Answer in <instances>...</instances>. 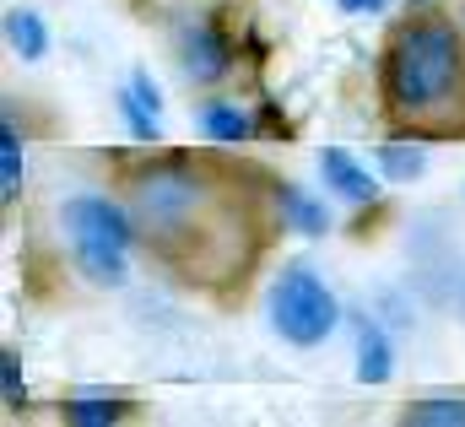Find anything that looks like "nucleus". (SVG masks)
Here are the masks:
<instances>
[{
	"instance_id": "f257e3e1",
	"label": "nucleus",
	"mask_w": 465,
	"mask_h": 427,
	"mask_svg": "<svg viewBox=\"0 0 465 427\" xmlns=\"http://www.w3.org/2000/svg\"><path fill=\"white\" fill-rule=\"evenodd\" d=\"M130 222L135 233L163 249V254H179V249H195V271L206 282H223L228 271L249 265V233L232 238V212H223L212 179L190 163H152L130 179Z\"/></svg>"
},
{
	"instance_id": "f03ea898",
	"label": "nucleus",
	"mask_w": 465,
	"mask_h": 427,
	"mask_svg": "<svg viewBox=\"0 0 465 427\" xmlns=\"http://www.w3.org/2000/svg\"><path fill=\"white\" fill-rule=\"evenodd\" d=\"M465 55L450 22H406L384 49V104L401 119H422L460 93Z\"/></svg>"
},
{
	"instance_id": "7ed1b4c3",
	"label": "nucleus",
	"mask_w": 465,
	"mask_h": 427,
	"mask_svg": "<svg viewBox=\"0 0 465 427\" xmlns=\"http://www.w3.org/2000/svg\"><path fill=\"white\" fill-rule=\"evenodd\" d=\"M65 233H71V249L82 260V271L98 282V287H119L130 271V222L119 212L114 201L104 195H76L65 201Z\"/></svg>"
},
{
	"instance_id": "20e7f679",
	"label": "nucleus",
	"mask_w": 465,
	"mask_h": 427,
	"mask_svg": "<svg viewBox=\"0 0 465 427\" xmlns=\"http://www.w3.org/2000/svg\"><path fill=\"white\" fill-rule=\"evenodd\" d=\"M336 320H341V309H336L331 287H325L309 265H287V271L271 282V324H276L282 341H292V346H320V341L336 330Z\"/></svg>"
},
{
	"instance_id": "39448f33",
	"label": "nucleus",
	"mask_w": 465,
	"mask_h": 427,
	"mask_svg": "<svg viewBox=\"0 0 465 427\" xmlns=\"http://www.w3.org/2000/svg\"><path fill=\"white\" fill-rule=\"evenodd\" d=\"M228 65H232V49L217 22H201V27L184 33V76L190 82H217V76H228Z\"/></svg>"
},
{
	"instance_id": "423d86ee",
	"label": "nucleus",
	"mask_w": 465,
	"mask_h": 427,
	"mask_svg": "<svg viewBox=\"0 0 465 427\" xmlns=\"http://www.w3.org/2000/svg\"><path fill=\"white\" fill-rule=\"evenodd\" d=\"M320 174H325V190H336L351 206H362V201L379 195V184L368 179V168H362L351 152H341V146H325V152H320Z\"/></svg>"
},
{
	"instance_id": "0eeeda50",
	"label": "nucleus",
	"mask_w": 465,
	"mask_h": 427,
	"mask_svg": "<svg viewBox=\"0 0 465 427\" xmlns=\"http://www.w3.org/2000/svg\"><path fill=\"white\" fill-rule=\"evenodd\" d=\"M395 373V346H390V335H384V324L379 320H357V379L362 384H384Z\"/></svg>"
},
{
	"instance_id": "6e6552de",
	"label": "nucleus",
	"mask_w": 465,
	"mask_h": 427,
	"mask_svg": "<svg viewBox=\"0 0 465 427\" xmlns=\"http://www.w3.org/2000/svg\"><path fill=\"white\" fill-rule=\"evenodd\" d=\"M276 201H282V216H287L303 238H320V233L331 227V212H325L314 195H303L298 184H276Z\"/></svg>"
},
{
	"instance_id": "1a4fd4ad",
	"label": "nucleus",
	"mask_w": 465,
	"mask_h": 427,
	"mask_svg": "<svg viewBox=\"0 0 465 427\" xmlns=\"http://www.w3.org/2000/svg\"><path fill=\"white\" fill-rule=\"evenodd\" d=\"M5 38L22 60H44V49H49V33H44L38 11H5Z\"/></svg>"
},
{
	"instance_id": "9d476101",
	"label": "nucleus",
	"mask_w": 465,
	"mask_h": 427,
	"mask_svg": "<svg viewBox=\"0 0 465 427\" xmlns=\"http://www.w3.org/2000/svg\"><path fill=\"white\" fill-rule=\"evenodd\" d=\"M201 130L217 141V146H238L249 135V114L238 104H206L201 108Z\"/></svg>"
},
{
	"instance_id": "9b49d317",
	"label": "nucleus",
	"mask_w": 465,
	"mask_h": 427,
	"mask_svg": "<svg viewBox=\"0 0 465 427\" xmlns=\"http://www.w3.org/2000/svg\"><path fill=\"white\" fill-rule=\"evenodd\" d=\"M22 195V135L11 119H0V201L11 206Z\"/></svg>"
},
{
	"instance_id": "f8f14e48",
	"label": "nucleus",
	"mask_w": 465,
	"mask_h": 427,
	"mask_svg": "<svg viewBox=\"0 0 465 427\" xmlns=\"http://www.w3.org/2000/svg\"><path fill=\"white\" fill-rule=\"evenodd\" d=\"M401 422L411 427H465V401H417L401 412Z\"/></svg>"
},
{
	"instance_id": "ddd939ff",
	"label": "nucleus",
	"mask_w": 465,
	"mask_h": 427,
	"mask_svg": "<svg viewBox=\"0 0 465 427\" xmlns=\"http://www.w3.org/2000/svg\"><path fill=\"white\" fill-rule=\"evenodd\" d=\"M119 114H124V124H130V135H135V141H157V135H163L157 108L146 104L135 87H124V93H119Z\"/></svg>"
},
{
	"instance_id": "4468645a",
	"label": "nucleus",
	"mask_w": 465,
	"mask_h": 427,
	"mask_svg": "<svg viewBox=\"0 0 465 427\" xmlns=\"http://www.w3.org/2000/svg\"><path fill=\"white\" fill-rule=\"evenodd\" d=\"M65 417L82 427H109V422H124L130 417V406L124 401H71L65 406Z\"/></svg>"
},
{
	"instance_id": "2eb2a0df",
	"label": "nucleus",
	"mask_w": 465,
	"mask_h": 427,
	"mask_svg": "<svg viewBox=\"0 0 465 427\" xmlns=\"http://www.w3.org/2000/svg\"><path fill=\"white\" fill-rule=\"evenodd\" d=\"M379 163L390 179H417L428 168V152L422 146H379Z\"/></svg>"
},
{
	"instance_id": "dca6fc26",
	"label": "nucleus",
	"mask_w": 465,
	"mask_h": 427,
	"mask_svg": "<svg viewBox=\"0 0 465 427\" xmlns=\"http://www.w3.org/2000/svg\"><path fill=\"white\" fill-rule=\"evenodd\" d=\"M0 390H5V406H22V401H27V384H22V362H16V352H0Z\"/></svg>"
},
{
	"instance_id": "f3484780",
	"label": "nucleus",
	"mask_w": 465,
	"mask_h": 427,
	"mask_svg": "<svg viewBox=\"0 0 465 427\" xmlns=\"http://www.w3.org/2000/svg\"><path fill=\"white\" fill-rule=\"evenodd\" d=\"M341 11H384V0H341Z\"/></svg>"
},
{
	"instance_id": "a211bd4d",
	"label": "nucleus",
	"mask_w": 465,
	"mask_h": 427,
	"mask_svg": "<svg viewBox=\"0 0 465 427\" xmlns=\"http://www.w3.org/2000/svg\"><path fill=\"white\" fill-rule=\"evenodd\" d=\"M460 309H465V287H460Z\"/></svg>"
},
{
	"instance_id": "6ab92c4d",
	"label": "nucleus",
	"mask_w": 465,
	"mask_h": 427,
	"mask_svg": "<svg viewBox=\"0 0 465 427\" xmlns=\"http://www.w3.org/2000/svg\"><path fill=\"white\" fill-rule=\"evenodd\" d=\"M411 5H428V0H411Z\"/></svg>"
}]
</instances>
